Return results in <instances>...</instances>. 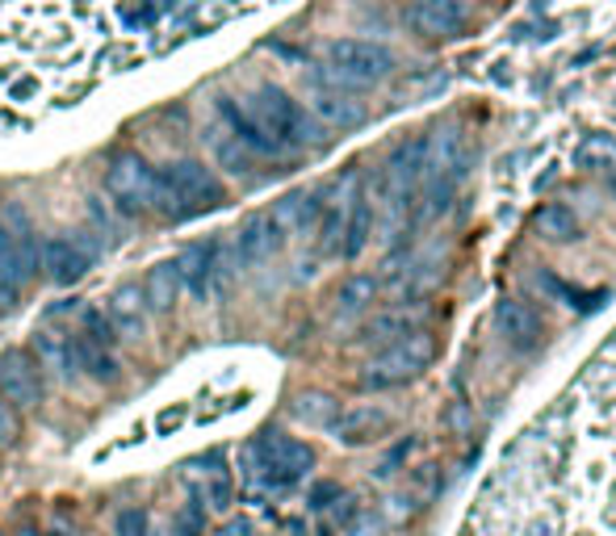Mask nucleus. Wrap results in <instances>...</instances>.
I'll list each match as a JSON object with an SVG mask.
<instances>
[{
	"mask_svg": "<svg viewBox=\"0 0 616 536\" xmlns=\"http://www.w3.org/2000/svg\"><path fill=\"white\" fill-rule=\"evenodd\" d=\"M613 193H616V177H613Z\"/></svg>",
	"mask_w": 616,
	"mask_h": 536,
	"instance_id": "obj_37",
	"label": "nucleus"
},
{
	"mask_svg": "<svg viewBox=\"0 0 616 536\" xmlns=\"http://www.w3.org/2000/svg\"><path fill=\"white\" fill-rule=\"evenodd\" d=\"M231 265L236 256L227 251L222 239H201V244H189V248L177 256V268H181V281L193 298H215L218 289H227L231 281Z\"/></svg>",
	"mask_w": 616,
	"mask_h": 536,
	"instance_id": "obj_9",
	"label": "nucleus"
},
{
	"mask_svg": "<svg viewBox=\"0 0 616 536\" xmlns=\"http://www.w3.org/2000/svg\"><path fill=\"white\" fill-rule=\"evenodd\" d=\"M244 106L256 118V126L277 143V151H302V147L324 143V126L315 122V113L281 85H260Z\"/></svg>",
	"mask_w": 616,
	"mask_h": 536,
	"instance_id": "obj_2",
	"label": "nucleus"
},
{
	"mask_svg": "<svg viewBox=\"0 0 616 536\" xmlns=\"http://www.w3.org/2000/svg\"><path fill=\"white\" fill-rule=\"evenodd\" d=\"M227 201V185L206 160H177L156 168V189H151V210L168 222H189L218 210Z\"/></svg>",
	"mask_w": 616,
	"mask_h": 536,
	"instance_id": "obj_1",
	"label": "nucleus"
},
{
	"mask_svg": "<svg viewBox=\"0 0 616 536\" xmlns=\"http://www.w3.org/2000/svg\"><path fill=\"white\" fill-rule=\"evenodd\" d=\"M143 306H147V315H168L172 306L181 302V294H185V281H181V268H177V260H160V265H151L147 268V277H143Z\"/></svg>",
	"mask_w": 616,
	"mask_h": 536,
	"instance_id": "obj_18",
	"label": "nucleus"
},
{
	"mask_svg": "<svg viewBox=\"0 0 616 536\" xmlns=\"http://www.w3.org/2000/svg\"><path fill=\"white\" fill-rule=\"evenodd\" d=\"M72 360H76V374L92 377V381H101V386H113V381L122 377L113 353H109L106 344L89 340V336H72Z\"/></svg>",
	"mask_w": 616,
	"mask_h": 536,
	"instance_id": "obj_21",
	"label": "nucleus"
},
{
	"mask_svg": "<svg viewBox=\"0 0 616 536\" xmlns=\"http://www.w3.org/2000/svg\"><path fill=\"white\" fill-rule=\"evenodd\" d=\"M537 227H542V235H549V239H579V218L570 215L566 206H545L542 215H537Z\"/></svg>",
	"mask_w": 616,
	"mask_h": 536,
	"instance_id": "obj_27",
	"label": "nucleus"
},
{
	"mask_svg": "<svg viewBox=\"0 0 616 536\" xmlns=\"http://www.w3.org/2000/svg\"><path fill=\"white\" fill-rule=\"evenodd\" d=\"M416 331H424V322H419L416 310H395V315H378V319L369 322L361 331V344H399L407 340V336H416Z\"/></svg>",
	"mask_w": 616,
	"mask_h": 536,
	"instance_id": "obj_24",
	"label": "nucleus"
},
{
	"mask_svg": "<svg viewBox=\"0 0 616 536\" xmlns=\"http://www.w3.org/2000/svg\"><path fill=\"white\" fill-rule=\"evenodd\" d=\"M151 189H156V168L139 151H118L106 168L109 206L122 218H143L151 210Z\"/></svg>",
	"mask_w": 616,
	"mask_h": 536,
	"instance_id": "obj_7",
	"label": "nucleus"
},
{
	"mask_svg": "<svg viewBox=\"0 0 616 536\" xmlns=\"http://www.w3.org/2000/svg\"><path fill=\"white\" fill-rule=\"evenodd\" d=\"M0 398L13 407H38L42 403V369L26 348L0 353Z\"/></svg>",
	"mask_w": 616,
	"mask_h": 536,
	"instance_id": "obj_11",
	"label": "nucleus"
},
{
	"mask_svg": "<svg viewBox=\"0 0 616 536\" xmlns=\"http://www.w3.org/2000/svg\"><path fill=\"white\" fill-rule=\"evenodd\" d=\"M286 239H290V235L281 231V222L272 218V210L269 215H248L244 218V227L236 231V248H231V256H236L239 268H256L286 248Z\"/></svg>",
	"mask_w": 616,
	"mask_h": 536,
	"instance_id": "obj_10",
	"label": "nucleus"
},
{
	"mask_svg": "<svg viewBox=\"0 0 616 536\" xmlns=\"http://www.w3.org/2000/svg\"><path fill=\"white\" fill-rule=\"evenodd\" d=\"M374 294H378V281L374 277H348L340 294H336V315H361L365 306L374 302Z\"/></svg>",
	"mask_w": 616,
	"mask_h": 536,
	"instance_id": "obj_26",
	"label": "nucleus"
},
{
	"mask_svg": "<svg viewBox=\"0 0 616 536\" xmlns=\"http://www.w3.org/2000/svg\"><path fill=\"white\" fill-rule=\"evenodd\" d=\"M272 218L281 222V231L286 235H307V231H315V227H319V218H324V197L307 193V189L286 193L277 206H272Z\"/></svg>",
	"mask_w": 616,
	"mask_h": 536,
	"instance_id": "obj_20",
	"label": "nucleus"
},
{
	"mask_svg": "<svg viewBox=\"0 0 616 536\" xmlns=\"http://www.w3.org/2000/svg\"><path fill=\"white\" fill-rule=\"evenodd\" d=\"M244 457H248V478L269 490H286L315 469V448L286 431H260Z\"/></svg>",
	"mask_w": 616,
	"mask_h": 536,
	"instance_id": "obj_4",
	"label": "nucleus"
},
{
	"mask_svg": "<svg viewBox=\"0 0 616 536\" xmlns=\"http://www.w3.org/2000/svg\"><path fill=\"white\" fill-rule=\"evenodd\" d=\"M369 227H374V206H369V197L357 189V193L348 197L345 206V231H340V256L345 260H357L369 244Z\"/></svg>",
	"mask_w": 616,
	"mask_h": 536,
	"instance_id": "obj_22",
	"label": "nucleus"
},
{
	"mask_svg": "<svg viewBox=\"0 0 616 536\" xmlns=\"http://www.w3.org/2000/svg\"><path fill=\"white\" fill-rule=\"evenodd\" d=\"M185 424V407H177V411H160V431H177Z\"/></svg>",
	"mask_w": 616,
	"mask_h": 536,
	"instance_id": "obj_33",
	"label": "nucleus"
},
{
	"mask_svg": "<svg viewBox=\"0 0 616 536\" xmlns=\"http://www.w3.org/2000/svg\"><path fill=\"white\" fill-rule=\"evenodd\" d=\"M215 109H218V122L227 126L239 143L252 151V156H281V151H277V143H272L269 135L256 126V118L248 113V106H244V101H236V97H218Z\"/></svg>",
	"mask_w": 616,
	"mask_h": 536,
	"instance_id": "obj_16",
	"label": "nucleus"
},
{
	"mask_svg": "<svg viewBox=\"0 0 616 536\" xmlns=\"http://www.w3.org/2000/svg\"><path fill=\"white\" fill-rule=\"evenodd\" d=\"M42 268L54 286H76L92 268V248L80 235H51L42 239Z\"/></svg>",
	"mask_w": 616,
	"mask_h": 536,
	"instance_id": "obj_12",
	"label": "nucleus"
},
{
	"mask_svg": "<svg viewBox=\"0 0 616 536\" xmlns=\"http://www.w3.org/2000/svg\"><path fill=\"white\" fill-rule=\"evenodd\" d=\"M21 440V411L0 398V448H13Z\"/></svg>",
	"mask_w": 616,
	"mask_h": 536,
	"instance_id": "obj_30",
	"label": "nucleus"
},
{
	"mask_svg": "<svg viewBox=\"0 0 616 536\" xmlns=\"http://www.w3.org/2000/svg\"><path fill=\"white\" fill-rule=\"evenodd\" d=\"M390 428H395V419L386 411H378V407H357V411L336 415V424H331L336 440H340V445H352V448L374 445L381 436H390Z\"/></svg>",
	"mask_w": 616,
	"mask_h": 536,
	"instance_id": "obj_17",
	"label": "nucleus"
},
{
	"mask_svg": "<svg viewBox=\"0 0 616 536\" xmlns=\"http://www.w3.org/2000/svg\"><path fill=\"white\" fill-rule=\"evenodd\" d=\"M42 268V239L34 235L30 218L21 206H4L0 210V272L26 286Z\"/></svg>",
	"mask_w": 616,
	"mask_h": 536,
	"instance_id": "obj_8",
	"label": "nucleus"
},
{
	"mask_svg": "<svg viewBox=\"0 0 616 536\" xmlns=\"http://www.w3.org/2000/svg\"><path fill=\"white\" fill-rule=\"evenodd\" d=\"M466 177V151H461V135L445 130L436 143H428V160H424V177H419V218L436 222L449 215L457 197V185Z\"/></svg>",
	"mask_w": 616,
	"mask_h": 536,
	"instance_id": "obj_5",
	"label": "nucleus"
},
{
	"mask_svg": "<svg viewBox=\"0 0 616 536\" xmlns=\"http://www.w3.org/2000/svg\"><path fill=\"white\" fill-rule=\"evenodd\" d=\"M147 536H168V533H160V528H147Z\"/></svg>",
	"mask_w": 616,
	"mask_h": 536,
	"instance_id": "obj_36",
	"label": "nucleus"
},
{
	"mask_svg": "<svg viewBox=\"0 0 616 536\" xmlns=\"http://www.w3.org/2000/svg\"><path fill=\"white\" fill-rule=\"evenodd\" d=\"M147 528H151V519H147L143 507H118L109 536H147Z\"/></svg>",
	"mask_w": 616,
	"mask_h": 536,
	"instance_id": "obj_29",
	"label": "nucleus"
},
{
	"mask_svg": "<svg viewBox=\"0 0 616 536\" xmlns=\"http://www.w3.org/2000/svg\"><path fill=\"white\" fill-rule=\"evenodd\" d=\"M495 327H499V336H504L516 353H537L545 344L542 315L528 302H516V298H504V302L495 306Z\"/></svg>",
	"mask_w": 616,
	"mask_h": 536,
	"instance_id": "obj_15",
	"label": "nucleus"
},
{
	"mask_svg": "<svg viewBox=\"0 0 616 536\" xmlns=\"http://www.w3.org/2000/svg\"><path fill=\"white\" fill-rule=\"evenodd\" d=\"M390 72H395V51L381 47V42H369V38H336V42H327L324 80H331L336 89H378Z\"/></svg>",
	"mask_w": 616,
	"mask_h": 536,
	"instance_id": "obj_3",
	"label": "nucleus"
},
{
	"mask_svg": "<svg viewBox=\"0 0 616 536\" xmlns=\"http://www.w3.org/2000/svg\"><path fill=\"white\" fill-rule=\"evenodd\" d=\"M436 348L433 336H407L399 344H386L378 357L365 365L361 374V390H399V386H411L416 377H424V369L433 365Z\"/></svg>",
	"mask_w": 616,
	"mask_h": 536,
	"instance_id": "obj_6",
	"label": "nucleus"
},
{
	"mask_svg": "<svg viewBox=\"0 0 616 536\" xmlns=\"http://www.w3.org/2000/svg\"><path fill=\"white\" fill-rule=\"evenodd\" d=\"M294 415H298L302 424H310V428H331V424H336V415H340V403H336V398H327V394H298Z\"/></svg>",
	"mask_w": 616,
	"mask_h": 536,
	"instance_id": "obj_25",
	"label": "nucleus"
},
{
	"mask_svg": "<svg viewBox=\"0 0 616 536\" xmlns=\"http://www.w3.org/2000/svg\"><path fill=\"white\" fill-rule=\"evenodd\" d=\"M206 139H210V147H215L218 168H227L231 177H244V180L252 177V168H256V160H260V156H252V151L239 143L236 135L227 130V126L210 122V126H206Z\"/></svg>",
	"mask_w": 616,
	"mask_h": 536,
	"instance_id": "obj_23",
	"label": "nucleus"
},
{
	"mask_svg": "<svg viewBox=\"0 0 616 536\" xmlns=\"http://www.w3.org/2000/svg\"><path fill=\"white\" fill-rule=\"evenodd\" d=\"M206 519H210V512L201 499L181 503V512L172 516V536H206Z\"/></svg>",
	"mask_w": 616,
	"mask_h": 536,
	"instance_id": "obj_28",
	"label": "nucleus"
},
{
	"mask_svg": "<svg viewBox=\"0 0 616 536\" xmlns=\"http://www.w3.org/2000/svg\"><path fill=\"white\" fill-rule=\"evenodd\" d=\"M407 26L419 38H457L466 34L461 0H407Z\"/></svg>",
	"mask_w": 616,
	"mask_h": 536,
	"instance_id": "obj_13",
	"label": "nucleus"
},
{
	"mask_svg": "<svg viewBox=\"0 0 616 536\" xmlns=\"http://www.w3.org/2000/svg\"><path fill=\"white\" fill-rule=\"evenodd\" d=\"M227 536H248V524H244V519H239V524H231V528H227Z\"/></svg>",
	"mask_w": 616,
	"mask_h": 536,
	"instance_id": "obj_35",
	"label": "nucleus"
},
{
	"mask_svg": "<svg viewBox=\"0 0 616 536\" xmlns=\"http://www.w3.org/2000/svg\"><path fill=\"white\" fill-rule=\"evenodd\" d=\"M13 536H42V528H34V524H21V528H18Z\"/></svg>",
	"mask_w": 616,
	"mask_h": 536,
	"instance_id": "obj_34",
	"label": "nucleus"
},
{
	"mask_svg": "<svg viewBox=\"0 0 616 536\" xmlns=\"http://www.w3.org/2000/svg\"><path fill=\"white\" fill-rule=\"evenodd\" d=\"M42 536H76V524H72L68 516H54V519H51V528H47Z\"/></svg>",
	"mask_w": 616,
	"mask_h": 536,
	"instance_id": "obj_32",
	"label": "nucleus"
},
{
	"mask_svg": "<svg viewBox=\"0 0 616 536\" xmlns=\"http://www.w3.org/2000/svg\"><path fill=\"white\" fill-rule=\"evenodd\" d=\"M18 298H21V286L13 281V277H4V272H0V310H13Z\"/></svg>",
	"mask_w": 616,
	"mask_h": 536,
	"instance_id": "obj_31",
	"label": "nucleus"
},
{
	"mask_svg": "<svg viewBox=\"0 0 616 536\" xmlns=\"http://www.w3.org/2000/svg\"><path fill=\"white\" fill-rule=\"evenodd\" d=\"M310 113H315V122L331 126V130H352V126L365 122V106L357 101V92L348 89H336L331 80H315L310 85Z\"/></svg>",
	"mask_w": 616,
	"mask_h": 536,
	"instance_id": "obj_14",
	"label": "nucleus"
},
{
	"mask_svg": "<svg viewBox=\"0 0 616 536\" xmlns=\"http://www.w3.org/2000/svg\"><path fill=\"white\" fill-rule=\"evenodd\" d=\"M106 319L118 336L139 340V336H143V327H147V306H143L139 286H118L113 289V294H109V302H106Z\"/></svg>",
	"mask_w": 616,
	"mask_h": 536,
	"instance_id": "obj_19",
	"label": "nucleus"
}]
</instances>
